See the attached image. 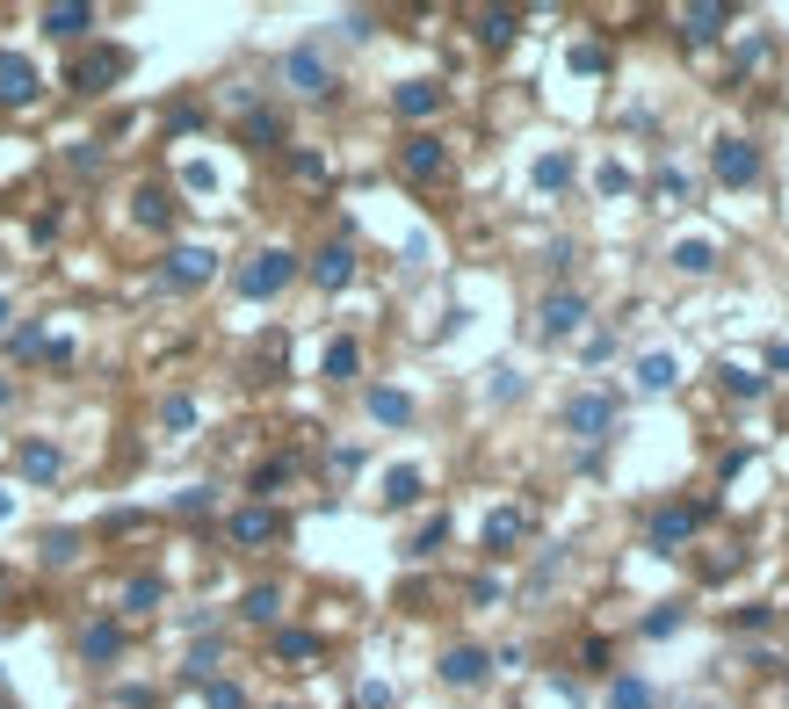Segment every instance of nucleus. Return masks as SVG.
I'll return each mask as SVG.
<instances>
[{
	"label": "nucleus",
	"instance_id": "f257e3e1",
	"mask_svg": "<svg viewBox=\"0 0 789 709\" xmlns=\"http://www.w3.org/2000/svg\"><path fill=\"white\" fill-rule=\"evenodd\" d=\"M616 413H623V406H616L609 391H587V398H572V406H565V427L594 442V435H609V427H616Z\"/></svg>",
	"mask_w": 789,
	"mask_h": 709
},
{
	"label": "nucleus",
	"instance_id": "f03ea898",
	"mask_svg": "<svg viewBox=\"0 0 789 709\" xmlns=\"http://www.w3.org/2000/svg\"><path fill=\"white\" fill-rule=\"evenodd\" d=\"M710 167H717L724 189H746V181H761V152H753L746 138H724V145L710 152Z\"/></svg>",
	"mask_w": 789,
	"mask_h": 709
},
{
	"label": "nucleus",
	"instance_id": "7ed1b4c3",
	"mask_svg": "<svg viewBox=\"0 0 789 709\" xmlns=\"http://www.w3.org/2000/svg\"><path fill=\"white\" fill-rule=\"evenodd\" d=\"M124 66H131V58L116 51V44H102V51H87L80 66H73V87H80V95H102L109 80H124Z\"/></svg>",
	"mask_w": 789,
	"mask_h": 709
},
{
	"label": "nucleus",
	"instance_id": "20e7f679",
	"mask_svg": "<svg viewBox=\"0 0 789 709\" xmlns=\"http://www.w3.org/2000/svg\"><path fill=\"white\" fill-rule=\"evenodd\" d=\"M290 275H297V261H290V254H254V268L239 275V290H247V297H276V290L290 283Z\"/></svg>",
	"mask_w": 789,
	"mask_h": 709
},
{
	"label": "nucleus",
	"instance_id": "39448f33",
	"mask_svg": "<svg viewBox=\"0 0 789 709\" xmlns=\"http://www.w3.org/2000/svg\"><path fill=\"white\" fill-rule=\"evenodd\" d=\"M210 275H218V254H210V246H174L167 254V283H181V290L210 283Z\"/></svg>",
	"mask_w": 789,
	"mask_h": 709
},
{
	"label": "nucleus",
	"instance_id": "423d86ee",
	"mask_svg": "<svg viewBox=\"0 0 789 709\" xmlns=\"http://www.w3.org/2000/svg\"><path fill=\"white\" fill-rule=\"evenodd\" d=\"M580 319H587V297H580V290H558V297H543V333H551V341L580 333Z\"/></svg>",
	"mask_w": 789,
	"mask_h": 709
},
{
	"label": "nucleus",
	"instance_id": "0eeeda50",
	"mask_svg": "<svg viewBox=\"0 0 789 709\" xmlns=\"http://www.w3.org/2000/svg\"><path fill=\"white\" fill-rule=\"evenodd\" d=\"M276 536H283V521L268 514V507H239V514H232V543H239V550H254V543H276Z\"/></svg>",
	"mask_w": 789,
	"mask_h": 709
},
{
	"label": "nucleus",
	"instance_id": "6e6552de",
	"mask_svg": "<svg viewBox=\"0 0 789 709\" xmlns=\"http://www.w3.org/2000/svg\"><path fill=\"white\" fill-rule=\"evenodd\" d=\"M283 73L297 80V95H326V87H333V80H326V58H319V51H290V58H283Z\"/></svg>",
	"mask_w": 789,
	"mask_h": 709
},
{
	"label": "nucleus",
	"instance_id": "1a4fd4ad",
	"mask_svg": "<svg viewBox=\"0 0 789 709\" xmlns=\"http://www.w3.org/2000/svg\"><path fill=\"white\" fill-rule=\"evenodd\" d=\"M0 102H37V66H22V58H0Z\"/></svg>",
	"mask_w": 789,
	"mask_h": 709
},
{
	"label": "nucleus",
	"instance_id": "9d476101",
	"mask_svg": "<svg viewBox=\"0 0 789 709\" xmlns=\"http://www.w3.org/2000/svg\"><path fill=\"white\" fill-rule=\"evenodd\" d=\"M695 529H703V507H666V514H652V543H681Z\"/></svg>",
	"mask_w": 789,
	"mask_h": 709
},
{
	"label": "nucleus",
	"instance_id": "9b49d317",
	"mask_svg": "<svg viewBox=\"0 0 789 709\" xmlns=\"http://www.w3.org/2000/svg\"><path fill=\"white\" fill-rule=\"evenodd\" d=\"M609 709H659V688L637 681V673H616V681H609Z\"/></svg>",
	"mask_w": 789,
	"mask_h": 709
},
{
	"label": "nucleus",
	"instance_id": "f8f14e48",
	"mask_svg": "<svg viewBox=\"0 0 789 709\" xmlns=\"http://www.w3.org/2000/svg\"><path fill=\"white\" fill-rule=\"evenodd\" d=\"M485 666H493V659H485V652H471V644H457V652L442 659V681H457V688H471V681H485Z\"/></svg>",
	"mask_w": 789,
	"mask_h": 709
},
{
	"label": "nucleus",
	"instance_id": "ddd939ff",
	"mask_svg": "<svg viewBox=\"0 0 789 709\" xmlns=\"http://www.w3.org/2000/svg\"><path fill=\"white\" fill-rule=\"evenodd\" d=\"M442 109V87L435 80H406L399 87V116H435Z\"/></svg>",
	"mask_w": 789,
	"mask_h": 709
},
{
	"label": "nucleus",
	"instance_id": "4468645a",
	"mask_svg": "<svg viewBox=\"0 0 789 709\" xmlns=\"http://www.w3.org/2000/svg\"><path fill=\"white\" fill-rule=\"evenodd\" d=\"M406 174H413V181H435V174H442V138H413V145H406Z\"/></svg>",
	"mask_w": 789,
	"mask_h": 709
},
{
	"label": "nucleus",
	"instance_id": "2eb2a0df",
	"mask_svg": "<svg viewBox=\"0 0 789 709\" xmlns=\"http://www.w3.org/2000/svg\"><path fill=\"white\" fill-rule=\"evenodd\" d=\"M312 275H319L326 290H341L348 275H355V254H348V246H326V254H319V268H312Z\"/></svg>",
	"mask_w": 789,
	"mask_h": 709
},
{
	"label": "nucleus",
	"instance_id": "dca6fc26",
	"mask_svg": "<svg viewBox=\"0 0 789 709\" xmlns=\"http://www.w3.org/2000/svg\"><path fill=\"white\" fill-rule=\"evenodd\" d=\"M80 652H87V659L102 666V659H116V652H124V630H116V623H95V630L80 637Z\"/></svg>",
	"mask_w": 789,
	"mask_h": 709
},
{
	"label": "nucleus",
	"instance_id": "f3484780",
	"mask_svg": "<svg viewBox=\"0 0 789 709\" xmlns=\"http://www.w3.org/2000/svg\"><path fill=\"white\" fill-rule=\"evenodd\" d=\"M370 413L399 427V420H413V398H406V391H370Z\"/></svg>",
	"mask_w": 789,
	"mask_h": 709
},
{
	"label": "nucleus",
	"instance_id": "a211bd4d",
	"mask_svg": "<svg viewBox=\"0 0 789 709\" xmlns=\"http://www.w3.org/2000/svg\"><path fill=\"white\" fill-rule=\"evenodd\" d=\"M276 608H283V594H276V587H254L247 601H239V615H247V623H276Z\"/></svg>",
	"mask_w": 789,
	"mask_h": 709
},
{
	"label": "nucleus",
	"instance_id": "6ab92c4d",
	"mask_svg": "<svg viewBox=\"0 0 789 709\" xmlns=\"http://www.w3.org/2000/svg\"><path fill=\"white\" fill-rule=\"evenodd\" d=\"M87 22H95V8H51V15H44V29H51V37H80Z\"/></svg>",
	"mask_w": 789,
	"mask_h": 709
},
{
	"label": "nucleus",
	"instance_id": "aec40b11",
	"mask_svg": "<svg viewBox=\"0 0 789 709\" xmlns=\"http://www.w3.org/2000/svg\"><path fill=\"white\" fill-rule=\"evenodd\" d=\"M22 471L29 478H58V449L51 442H22Z\"/></svg>",
	"mask_w": 789,
	"mask_h": 709
},
{
	"label": "nucleus",
	"instance_id": "412c9836",
	"mask_svg": "<svg viewBox=\"0 0 789 709\" xmlns=\"http://www.w3.org/2000/svg\"><path fill=\"white\" fill-rule=\"evenodd\" d=\"M637 384H645V391H666V384H674V355H645V362H637Z\"/></svg>",
	"mask_w": 789,
	"mask_h": 709
},
{
	"label": "nucleus",
	"instance_id": "4be33fe9",
	"mask_svg": "<svg viewBox=\"0 0 789 709\" xmlns=\"http://www.w3.org/2000/svg\"><path fill=\"white\" fill-rule=\"evenodd\" d=\"M514 29H522V15H507V8H493V15H478V37H485V44H507Z\"/></svg>",
	"mask_w": 789,
	"mask_h": 709
},
{
	"label": "nucleus",
	"instance_id": "5701e85b",
	"mask_svg": "<svg viewBox=\"0 0 789 709\" xmlns=\"http://www.w3.org/2000/svg\"><path fill=\"white\" fill-rule=\"evenodd\" d=\"M710 261H717V254H710V239H688V246H674V268H681V275H703Z\"/></svg>",
	"mask_w": 789,
	"mask_h": 709
},
{
	"label": "nucleus",
	"instance_id": "b1692460",
	"mask_svg": "<svg viewBox=\"0 0 789 709\" xmlns=\"http://www.w3.org/2000/svg\"><path fill=\"white\" fill-rule=\"evenodd\" d=\"M355 369H362V348L355 341H333L326 348V377H355Z\"/></svg>",
	"mask_w": 789,
	"mask_h": 709
},
{
	"label": "nucleus",
	"instance_id": "393cba45",
	"mask_svg": "<svg viewBox=\"0 0 789 709\" xmlns=\"http://www.w3.org/2000/svg\"><path fill=\"white\" fill-rule=\"evenodd\" d=\"M514 536H522V514H493V521H485V550H507Z\"/></svg>",
	"mask_w": 789,
	"mask_h": 709
},
{
	"label": "nucleus",
	"instance_id": "a878e982",
	"mask_svg": "<svg viewBox=\"0 0 789 709\" xmlns=\"http://www.w3.org/2000/svg\"><path fill=\"white\" fill-rule=\"evenodd\" d=\"M391 507H406V500H420V471H391V492H384Z\"/></svg>",
	"mask_w": 789,
	"mask_h": 709
},
{
	"label": "nucleus",
	"instance_id": "bb28decb",
	"mask_svg": "<svg viewBox=\"0 0 789 709\" xmlns=\"http://www.w3.org/2000/svg\"><path fill=\"white\" fill-rule=\"evenodd\" d=\"M276 652H283V659H312V652H319V644H312L305 630H283V637H276Z\"/></svg>",
	"mask_w": 789,
	"mask_h": 709
},
{
	"label": "nucleus",
	"instance_id": "cd10ccee",
	"mask_svg": "<svg viewBox=\"0 0 789 709\" xmlns=\"http://www.w3.org/2000/svg\"><path fill=\"white\" fill-rule=\"evenodd\" d=\"M565 174H572V160H565V152H551V160L536 167V181H543V189H565Z\"/></svg>",
	"mask_w": 789,
	"mask_h": 709
},
{
	"label": "nucleus",
	"instance_id": "c85d7f7f",
	"mask_svg": "<svg viewBox=\"0 0 789 709\" xmlns=\"http://www.w3.org/2000/svg\"><path fill=\"white\" fill-rule=\"evenodd\" d=\"M717 22H724V8H688V37H717Z\"/></svg>",
	"mask_w": 789,
	"mask_h": 709
},
{
	"label": "nucleus",
	"instance_id": "c756f323",
	"mask_svg": "<svg viewBox=\"0 0 789 709\" xmlns=\"http://www.w3.org/2000/svg\"><path fill=\"white\" fill-rule=\"evenodd\" d=\"M247 138H254V145H276L283 123H276V116H247Z\"/></svg>",
	"mask_w": 789,
	"mask_h": 709
},
{
	"label": "nucleus",
	"instance_id": "7c9ffc66",
	"mask_svg": "<svg viewBox=\"0 0 789 709\" xmlns=\"http://www.w3.org/2000/svg\"><path fill=\"white\" fill-rule=\"evenodd\" d=\"M138 218H145V225H167V196L145 189V196H138Z\"/></svg>",
	"mask_w": 789,
	"mask_h": 709
},
{
	"label": "nucleus",
	"instance_id": "2f4dec72",
	"mask_svg": "<svg viewBox=\"0 0 789 709\" xmlns=\"http://www.w3.org/2000/svg\"><path fill=\"white\" fill-rule=\"evenodd\" d=\"M160 601V579H131V594H124V608H153Z\"/></svg>",
	"mask_w": 789,
	"mask_h": 709
},
{
	"label": "nucleus",
	"instance_id": "473e14b6",
	"mask_svg": "<svg viewBox=\"0 0 789 709\" xmlns=\"http://www.w3.org/2000/svg\"><path fill=\"white\" fill-rule=\"evenodd\" d=\"M724 384H732L739 398H761V377H753V369H724Z\"/></svg>",
	"mask_w": 789,
	"mask_h": 709
},
{
	"label": "nucleus",
	"instance_id": "72a5a7b5",
	"mask_svg": "<svg viewBox=\"0 0 789 709\" xmlns=\"http://www.w3.org/2000/svg\"><path fill=\"white\" fill-rule=\"evenodd\" d=\"M666 630H681V608H659V615H645V637H666Z\"/></svg>",
	"mask_w": 789,
	"mask_h": 709
},
{
	"label": "nucleus",
	"instance_id": "f704fd0d",
	"mask_svg": "<svg viewBox=\"0 0 789 709\" xmlns=\"http://www.w3.org/2000/svg\"><path fill=\"white\" fill-rule=\"evenodd\" d=\"M160 420H167V427H189V420H196V406H189V398H167V406H160Z\"/></svg>",
	"mask_w": 789,
	"mask_h": 709
},
{
	"label": "nucleus",
	"instance_id": "c9c22d12",
	"mask_svg": "<svg viewBox=\"0 0 789 709\" xmlns=\"http://www.w3.org/2000/svg\"><path fill=\"white\" fill-rule=\"evenodd\" d=\"M73 550H80V536H51V543H44V558H51V565H66Z\"/></svg>",
	"mask_w": 789,
	"mask_h": 709
},
{
	"label": "nucleus",
	"instance_id": "e433bc0d",
	"mask_svg": "<svg viewBox=\"0 0 789 709\" xmlns=\"http://www.w3.org/2000/svg\"><path fill=\"white\" fill-rule=\"evenodd\" d=\"M210 709H239V688H225V681H210Z\"/></svg>",
	"mask_w": 789,
	"mask_h": 709
},
{
	"label": "nucleus",
	"instance_id": "4c0bfd02",
	"mask_svg": "<svg viewBox=\"0 0 789 709\" xmlns=\"http://www.w3.org/2000/svg\"><path fill=\"white\" fill-rule=\"evenodd\" d=\"M0 319H8V297H0Z\"/></svg>",
	"mask_w": 789,
	"mask_h": 709
}]
</instances>
